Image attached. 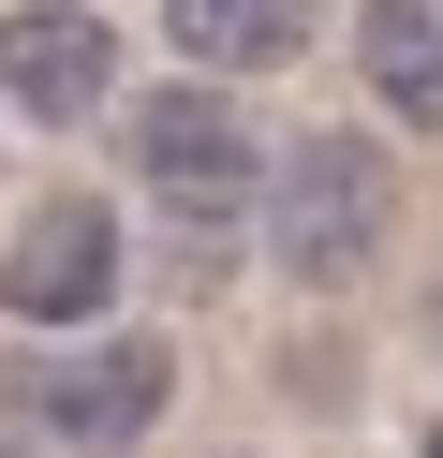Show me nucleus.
I'll use <instances>...</instances> for the list:
<instances>
[{"mask_svg":"<svg viewBox=\"0 0 443 458\" xmlns=\"http://www.w3.org/2000/svg\"><path fill=\"white\" fill-rule=\"evenodd\" d=\"M384 237H399V163H384L370 133H295V148L266 163V251H281L295 296L370 281Z\"/></svg>","mask_w":443,"mask_h":458,"instance_id":"nucleus-1","label":"nucleus"},{"mask_svg":"<svg viewBox=\"0 0 443 458\" xmlns=\"http://www.w3.org/2000/svg\"><path fill=\"white\" fill-rule=\"evenodd\" d=\"M133 178L177 222H236L266 192V133L236 119V89H148L133 104Z\"/></svg>","mask_w":443,"mask_h":458,"instance_id":"nucleus-2","label":"nucleus"},{"mask_svg":"<svg viewBox=\"0 0 443 458\" xmlns=\"http://www.w3.org/2000/svg\"><path fill=\"white\" fill-rule=\"evenodd\" d=\"M163 399H177V340L163 326H118V340H89V355H45V369H30V428H45V444H89V458L148 444Z\"/></svg>","mask_w":443,"mask_h":458,"instance_id":"nucleus-3","label":"nucleus"},{"mask_svg":"<svg viewBox=\"0 0 443 458\" xmlns=\"http://www.w3.org/2000/svg\"><path fill=\"white\" fill-rule=\"evenodd\" d=\"M0 104L45 119V133L104 119L118 104V30L89 15V0H15V15H0Z\"/></svg>","mask_w":443,"mask_h":458,"instance_id":"nucleus-4","label":"nucleus"},{"mask_svg":"<svg viewBox=\"0 0 443 458\" xmlns=\"http://www.w3.org/2000/svg\"><path fill=\"white\" fill-rule=\"evenodd\" d=\"M104 296H118V208H89V192L30 208L0 251V310L15 326H104Z\"/></svg>","mask_w":443,"mask_h":458,"instance_id":"nucleus-5","label":"nucleus"},{"mask_svg":"<svg viewBox=\"0 0 443 458\" xmlns=\"http://www.w3.org/2000/svg\"><path fill=\"white\" fill-rule=\"evenodd\" d=\"M163 45L192 74H295L311 60V0H163Z\"/></svg>","mask_w":443,"mask_h":458,"instance_id":"nucleus-6","label":"nucleus"},{"mask_svg":"<svg viewBox=\"0 0 443 458\" xmlns=\"http://www.w3.org/2000/svg\"><path fill=\"white\" fill-rule=\"evenodd\" d=\"M354 74L399 133H443V0H370L354 15Z\"/></svg>","mask_w":443,"mask_h":458,"instance_id":"nucleus-7","label":"nucleus"},{"mask_svg":"<svg viewBox=\"0 0 443 458\" xmlns=\"http://www.w3.org/2000/svg\"><path fill=\"white\" fill-rule=\"evenodd\" d=\"M413 458H443V428H429V444H413Z\"/></svg>","mask_w":443,"mask_h":458,"instance_id":"nucleus-8","label":"nucleus"},{"mask_svg":"<svg viewBox=\"0 0 443 458\" xmlns=\"http://www.w3.org/2000/svg\"><path fill=\"white\" fill-rule=\"evenodd\" d=\"M0 458H30V444H0Z\"/></svg>","mask_w":443,"mask_h":458,"instance_id":"nucleus-9","label":"nucleus"}]
</instances>
